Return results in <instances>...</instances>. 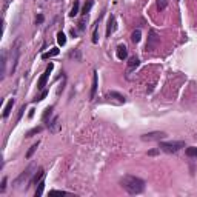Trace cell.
<instances>
[{
    "instance_id": "cell-1",
    "label": "cell",
    "mask_w": 197,
    "mask_h": 197,
    "mask_svg": "<svg viewBox=\"0 0 197 197\" xmlns=\"http://www.w3.org/2000/svg\"><path fill=\"white\" fill-rule=\"evenodd\" d=\"M120 185L129 194H140L145 189V180L136 176H123L120 179Z\"/></svg>"
},
{
    "instance_id": "cell-2",
    "label": "cell",
    "mask_w": 197,
    "mask_h": 197,
    "mask_svg": "<svg viewBox=\"0 0 197 197\" xmlns=\"http://www.w3.org/2000/svg\"><path fill=\"white\" fill-rule=\"evenodd\" d=\"M160 43V36L156 29H149V36H148V42H146V46H145V51L146 52H152L154 49L159 46Z\"/></svg>"
},
{
    "instance_id": "cell-3",
    "label": "cell",
    "mask_w": 197,
    "mask_h": 197,
    "mask_svg": "<svg viewBox=\"0 0 197 197\" xmlns=\"http://www.w3.org/2000/svg\"><path fill=\"white\" fill-rule=\"evenodd\" d=\"M19 56H20V40H17L13 45V49H11V66H9V74H14L15 71V66H17V60H19Z\"/></svg>"
},
{
    "instance_id": "cell-4",
    "label": "cell",
    "mask_w": 197,
    "mask_h": 197,
    "mask_svg": "<svg viewBox=\"0 0 197 197\" xmlns=\"http://www.w3.org/2000/svg\"><path fill=\"white\" fill-rule=\"evenodd\" d=\"M185 146V142H160V149L165 152H177Z\"/></svg>"
},
{
    "instance_id": "cell-5",
    "label": "cell",
    "mask_w": 197,
    "mask_h": 197,
    "mask_svg": "<svg viewBox=\"0 0 197 197\" xmlns=\"http://www.w3.org/2000/svg\"><path fill=\"white\" fill-rule=\"evenodd\" d=\"M165 137H166V133H163V131H152V133H148V134L142 136V140L152 142V140H162Z\"/></svg>"
},
{
    "instance_id": "cell-6",
    "label": "cell",
    "mask_w": 197,
    "mask_h": 197,
    "mask_svg": "<svg viewBox=\"0 0 197 197\" xmlns=\"http://www.w3.org/2000/svg\"><path fill=\"white\" fill-rule=\"evenodd\" d=\"M52 68H54V65H52V63H49V65H48V68H46V71L42 74V77L39 79V82H37V88H39L40 91H43V88L46 86V82H48V77H49V74H51Z\"/></svg>"
},
{
    "instance_id": "cell-7",
    "label": "cell",
    "mask_w": 197,
    "mask_h": 197,
    "mask_svg": "<svg viewBox=\"0 0 197 197\" xmlns=\"http://www.w3.org/2000/svg\"><path fill=\"white\" fill-rule=\"evenodd\" d=\"M32 169H34V166H32V165H31L29 168H26V169H25V171H23V173H22V174H20V176H19L17 179H15V180H14V185H15V187H19V185H22V183H23V182H25V180H28V179H29V176H31V174H32V173H31V171H32Z\"/></svg>"
},
{
    "instance_id": "cell-8",
    "label": "cell",
    "mask_w": 197,
    "mask_h": 197,
    "mask_svg": "<svg viewBox=\"0 0 197 197\" xmlns=\"http://www.w3.org/2000/svg\"><path fill=\"white\" fill-rule=\"evenodd\" d=\"M97 86H98V74L94 73V75H92V85H91V94H89V98H94V97H96Z\"/></svg>"
},
{
    "instance_id": "cell-9",
    "label": "cell",
    "mask_w": 197,
    "mask_h": 197,
    "mask_svg": "<svg viewBox=\"0 0 197 197\" xmlns=\"http://www.w3.org/2000/svg\"><path fill=\"white\" fill-rule=\"evenodd\" d=\"M114 29H116V17L114 15H111L108 20V26H106V37H111V34L114 32Z\"/></svg>"
},
{
    "instance_id": "cell-10",
    "label": "cell",
    "mask_w": 197,
    "mask_h": 197,
    "mask_svg": "<svg viewBox=\"0 0 197 197\" xmlns=\"http://www.w3.org/2000/svg\"><path fill=\"white\" fill-rule=\"evenodd\" d=\"M126 57H128L126 46H125V45H119V46H117V59H119V60H125Z\"/></svg>"
},
{
    "instance_id": "cell-11",
    "label": "cell",
    "mask_w": 197,
    "mask_h": 197,
    "mask_svg": "<svg viewBox=\"0 0 197 197\" xmlns=\"http://www.w3.org/2000/svg\"><path fill=\"white\" fill-rule=\"evenodd\" d=\"M48 128L51 133H57V131L60 129V123H59V117H54L51 122L48 123Z\"/></svg>"
},
{
    "instance_id": "cell-12",
    "label": "cell",
    "mask_w": 197,
    "mask_h": 197,
    "mask_svg": "<svg viewBox=\"0 0 197 197\" xmlns=\"http://www.w3.org/2000/svg\"><path fill=\"white\" fill-rule=\"evenodd\" d=\"M139 65H140V62H139V59H137V57H131V59H129V62H128V69H126V73L129 74L131 71H134L136 68L139 66Z\"/></svg>"
},
{
    "instance_id": "cell-13",
    "label": "cell",
    "mask_w": 197,
    "mask_h": 197,
    "mask_svg": "<svg viewBox=\"0 0 197 197\" xmlns=\"http://www.w3.org/2000/svg\"><path fill=\"white\" fill-rule=\"evenodd\" d=\"M108 97H109V98H116V100H117L119 103H125V96L119 94V92H116V91L108 92Z\"/></svg>"
},
{
    "instance_id": "cell-14",
    "label": "cell",
    "mask_w": 197,
    "mask_h": 197,
    "mask_svg": "<svg viewBox=\"0 0 197 197\" xmlns=\"http://www.w3.org/2000/svg\"><path fill=\"white\" fill-rule=\"evenodd\" d=\"M14 106V98H9L8 103H6V106L3 108V117H8L9 114H11V109H13Z\"/></svg>"
},
{
    "instance_id": "cell-15",
    "label": "cell",
    "mask_w": 197,
    "mask_h": 197,
    "mask_svg": "<svg viewBox=\"0 0 197 197\" xmlns=\"http://www.w3.org/2000/svg\"><path fill=\"white\" fill-rule=\"evenodd\" d=\"M59 52H60V49L59 48H52L51 51H48V52H45L42 56V59H49V57H56V56H59Z\"/></svg>"
},
{
    "instance_id": "cell-16",
    "label": "cell",
    "mask_w": 197,
    "mask_h": 197,
    "mask_svg": "<svg viewBox=\"0 0 197 197\" xmlns=\"http://www.w3.org/2000/svg\"><path fill=\"white\" fill-rule=\"evenodd\" d=\"M43 176H45V171L43 169H39V173H36V176H34V179L31 180V183L34 185V183H39L40 180L43 179Z\"/></svg>"
},
{
    "instance_id": "cell-17",
    "label": "cell",
    "mask_w": 197,
    "mask_h": 197,
    "mask_svg": "<svg viewBox=\"0 0 197 197\" xmlns=\"http://www.w3.org/2000/svg\"><path fill=\"white\" fill-rule=\"evenodd\" d=\"M140 39H142V32H140V29H136L133 34H131V40H133V43H139Z\"/></svg>"
},
{
    "instance_id": "cell-18",
    "label": "cell",
    "mask_w": 197,
    "mask_h": 197,
    "mask_svg": "<svg viewBox=\"0 0 197 197\" xmlns=\"http://www.w3.org/2000/svg\"><path fill=\"white\" fill-rule=\"evenodd\" d=\"M92 5H94V2H92V0H88V2H86L85 5H83V9H82V14L83 15H86L91 11V8H92Z\"/></svg>"
},
{
    "instance_id": "cell-19",
    "label": "cell",
    "mask_w": 197,
    "mask_h": 197,
    "mask_svg": "<svg viewBox=\"0 0 197 197\" xmlns=\"http://www.w3.org/2000/svg\"><path fill=\"white\" fill-rule=\"evenodd\" d=\"M5 71H6V51L2 52V79L5 77Z\"/></svg>"
},
{
    "instance_id": "cell-20",
    "label": "cell",
    "mask_w": 197,
    "mask_h": 197,
    "mask_svg": "<svg viewBox=\"0 0 197 197\" xmlns=\"http://www.w3.org/2000/svg\"><path fill=\"white\" fill-rule=\"evenodd\" d=\"M79 6H80L79 0H75L74 5H73V8H71V13H69L71 17H74V15H77V14H79Z\"/></svg>"
},
{
    "instance_id": "cell-21",
    "label": "cell",
    "mask_w": 197,
    "mask_h": 197,
    "mask_svg": "<svg viewBox=\"0 0 197 197\" xmlns=\"http://www.w3.org/2000/svg\"><path fill=\"white\" fill-rule=\"evenodd\" d=\"M43 188H45V182L43 180H40L39 183H37V189H36V197H39L43 194Z\"/></svg>"
},
{
    "instance_id": "cell-22",
    "label": "cell",
    "mask_w": 197,
    "mask_h": 197,
    "mask_svg": "<svg viewBox=\"0 0 197 197\" xmlns=\"http://www.w3.org/2000/svg\"><path fill=\"white\" fill-rule=\"evenodd\" d=\"M187 156H188V157H197V146H189V148H187Z\"/></svg>"
},
{
    "instance_id": "cell-23",
    "label": "cell",
    "mask_w": 197,
    "mask_h": 197,
    "mask_svg": "<svg viewBox=\"0 0 197 197\" xmlns=\"http://www.w3.org/2000/svg\"><path fill=\"white\" fill-rule=\"evenodd\" d=\"M51 114H52V106H48V108L45 109V112H43V117H42V120H43V122H46V120H48V117H51Z\"/></svg>"
},
{
    "instance_id": "cell-24",
    "label": "cell",
    "mask_w": 197,
    "mask_h": 197,
    "mask_svg": "<svg viewBox=\"0 0 197 197\" xmlns=\"http://www.w3.org/2000/svg\"><path fill=\"white\" fill-rule=\"evenodd\" d=\"M37 148H39V142H37V143H34V145H32L29 149H28V152H26V159H29L32 154H34V152L37 151Z\"/></svg>"
},
{
    "instance_id": "cell-25",
    "label": "cell",
    "mask_w": 197,
    "mask_h": 197,
    "mask_svg": "<svg viewBox=\"0 0 197 197\" xmlns=\"http://www.w3.org/2000/svg\"><path fill=\"white\" fill-rule=\"evenodd\" d=\"M42 129H43L42 126H36V128H32L31 131H28V133H26V137H32L34 134H39Z\"/></svg>"
},
{
    "instance_id": "cell-26",
    "label": "cell",
    "mask_w": 197,
    "mask_h": 197,
    "mask_svg": "<svg viewBox=\"0 0 197 197\" xmlns=\"http://www.w3.org/2000/svg\"><path fill=\"white\" fill-rule=\"evenodd\" d=\"M57 42H59L60 46H63L65 43H66V37H65L63 32H59V34H57Z\"/></svg>"
},
{
    "instance_id": "cell-27",
    "label": "cell",
    "mask_w": 197,
    "mask_h": 197,
    "mask_svg": "<svg viewBox=\"0 0 197 197\" xmlns=\"http://www.w3.org/2000/svg\"><path fill=\"white\" fill-rule=\"evenodd\" d=\"M168 5V0H157V9L159 11H163Z\"/></svg>"
},
{
    "instance_id": "cell-28",
    "label": "cell",
    "mask_w": 197,
    "mask_h": 197,
    "mask_svg": "<svg viewBox=\"0 0 197 197\" xmlns=\"http://www.w3.org/2000/svg\"><path fill=\"white\" fill-rule=\"evenodd\" d=\"M97 25H98V22L96 23V26H94V32H92V43H97V42H98V29H97Z\"/></svg>"
},
{
    "instance_id": "cell-29",
    "label": "cell",
    "mask_w": 197,
    "mask_h": 197,
    "mask_svg": "<svg viewBox=\"0 0 197 197\" xmlns=\"http://www.w3.org/2000/svg\"><path fill=\"white\" fill-rule=\"evenodd\" d=\"M46 96H48V91H46V89H43V91L40 92V94L34 98V102H40V100H43V98H45Z\"/></svg>"
},
{
    "instance_id": "cell-30",
    "label": "cell",
    "mask_w": 197,
    "mask_h": 197,
    "mask_svg": "<svg viewBox=\"0 0 197 197\" xmlns=\"http://www.w3.org/2000/svg\"><path fill=\"white\" fill-rule=\"evenodd\" d=\"M63 196V194H66L65 191H57V189H52V191H49V196Z\"/></svg>"
},
{
    "instance_id": "cell-31",
    "label": "cell",
    "mask_w": 197,
    "mask_h": 197,
    "mask_svg": "<svg viewBox=\"0 0 197 197\" xmlns=\"http://www.w3.org/2000/svg\"><path fill=\"white\" fill-rule=\"evenodd\" d=\"M43 20H45V17H43V14H39L36 17V23L37 25H40V23H43Z\"/></svg>"
},
{
    "instance_id": "cell-32",
    "label": "cell",
    "mask_w": 197,
    "mask_h": 197,
    "mask_svg": "<svg viewBox=\"0 0 197 197\" xmlns=\"http://www.w3.org/2000/svg\"><path fill=\"white\" fill-rule=\"evenodd\" d=\"M5 188H6V177H3V179H2V187H0V191L3 193Z\"/></svg>"
},
{
    "instance_id": "cell-33",
    "label": "cell",
    "mask_w": 197,
    "mask_h": 197,
    "mask_svg": "<svg viewBox=\"0 0 197 197\" xmlns=\"http://www.w3.org/2000/svg\"><path fill=\"white\" fill-rule=\"evenodd\" d=\"M23 111H25V105L20 108V111H19V116H17V120H20V119H22V116H23Z\"/></svg>"
},
{
    "instance_id": "cell-34",
    "label": "cell",
    "mask_w": 197,
    "mask_h": 197,
    "mask_svg": "<svg viewBox=\"0 0 197 197\" xmlns=\"http://www.w3.org/2000/svg\"><path fill=\"white\" fill-rule=\"evenodd\" d=\"M148 154H149V156H156V154H159V149H151Z\"/></svg>"
},
{
    "instance_id": "cell-35",
    "label": "cell",
    "mask_w": 197,
    "mask_h": 197,
    "mask_svg": "<svg viewBox=\"0 0 197 197\" xmlns=\"http://www.w3.org/2000/svg\"><path fill=\"white\" fill-rule=\"evenodd\" d=\"M196 137H197V136H196Z\"/></svg>"
}]
</instances>
